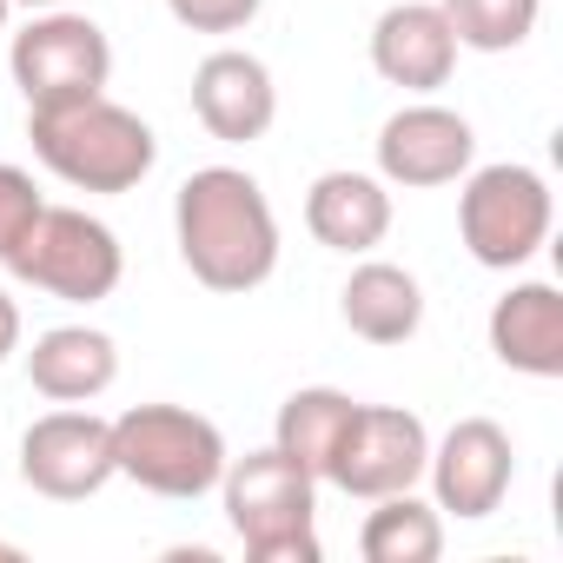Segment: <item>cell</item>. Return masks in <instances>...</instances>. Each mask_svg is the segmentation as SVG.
<instances>
[{
	"mask_svg": "<svg viewBox=\"0 0 563 563\" xmlns=\"http://www.w3.org/2000/svg\"><path fill=\"white\" fill-rule=\"evenodd\" d=\"M179 258L206 292H252L278 272V219L252 173L199 166L173 199Z\"/></svg>",
	"mask_w": 563,
	"mask_h": 563,
	"instance_id": "obj_1",
	"label": "cell"
},
{
	"mask_svg": "<svg viewBox=\"0 0 563 563\" xmlns=\"http://www.w3.org/2000/svg\"><path fill=\"white\" fill-rule=\"evenodd\" d=\"M27 140H34V159L80 192H133L159 159L153 126L107 93L27 113Z\"/></svg>",
	"mask_w": 563,
	"mask_h": 563,
	"instance_id": "obj_2",
	"label": "cell"
},
{
	"mask_svg": "<svg viewBox=\"0 0 563 563\" xmlns=\"http://www.w3.org/2000/svg\"><path fill=\"white\" fill-rule=\"evenodd\" d=\"M219 490H225V523L252 563H319V530H312L319 477L299 457H286L278 444L225 457Z\"/></svg>",
	"mask_w": 563,
	"mask_h": 563,
	"instance_id": "obj_3",
	"label": "cell"
},
{
	"mask_svg": "<svg viewBox=\"0 0 563 563\" xmlns=\"http://www.w3.org/2000/svg\"><path fill=\"white\" fill-rule=\"evenodd\" d=\"M113 464L153 497H206L225 477V438L186 405H133L113 418Z\"/></svg>",
	"mask_w": 563,
	"mask_h": 563,
	"instance_id": "obj_4",
	"label": "cell"
},
{
	"mask_svg": "<svg viewBox=\"0 0 563 563\" xmlns=\"http://www.w3.org/2000/svg\"><path fill=\"white\" fill-rule=\"evenodd\" d=\"M14 278H27L34 292H54L67 306H100L120 292L126 252L113 239V225H100L80 206H41V219L21 232V245L0 258Z\"/></svg>",
	"mask_w": 563,
	"mask_h": 563,
	"instance_id": "obj_5",
	"label": "cell"
},
{
	"mask_svg": "<svg viewBox=\"0 0 563 563\" xmlns=\"http://www.w3.org/2000/svg\"><path fill=\"white\" fill-rule=\"evenodd\" d=\"M457 232L464 252L490 272H517L550 239V186L530 166H477L457 192Z\"/></svg>",
	"mask_w": 563,
	"mask_h": 563,
	"instance_id": "obj_6",
	"label": "cell"
},
{
	"mask_svg": "<svg viewBox=\"0 0 563 563\" xmlns=\"http://www.w3.org/2000/svg\"><path fill=\"white\" fill-rule=\"evenodd\" d=\"M14 87L27 93V113H47V107H74V100H93L107 93L113 80V47L107 34L87 21V14H34L21 34H14Z\"/></svg>",
	"mask_w": 563,
	"mask_h": 563,
	"instance_id": "obj_7",
	"label": "cell"
},
{
	"mask_svg": "<svg viewBox=\"0 0 563 563\" xmlns=\"http://www.w3.org/2000/svg\"><path fill=\"white\" fill-rule=\"evenodd\" d=\"M424 464H431V431H424L418 411H405V405H358L345 438H339V451H332L325 484H339L345 497L378 504L391 490H411L424 477Z\"/></svg>",
	"mask_w": 563,
	"mask_h": 563,
	"instance_id": "obj_8",
	"label": "cell"
},
{
	"mask_svg": "<svg viewBox=\"0 0 563 563\" xmlns=\"http://www.w3.org/2000/svg\"><path fill=\"white\" fill-rule=\"evenodd\" d=\"M21 477L27 490L54 497V504H80L93 490H107L120 477L113 464V424L93 411H47L27 424L21 438Z\"/></svg>",
	"mask_w": 563,
	"mask_h": 563,
	"instance_id": "obj_9",
	"label": "cell"
},
{
	"mask_svg": "<svg viewBox=\"0 0 563 563\" xmlns=\"http://www.w3.org/2000/svg\"><path fill=\"white\" fill-rule=\"evenodd\" d=\"M431 490H438V510L477 523L490 517L504 497H510V477H517V451H510V431L490 424V418H457L444 431V444H431V464H424Z\"/></svg>",
	"mask_w": 563,
	"mask_h": 563,
	"instance_id": "obj_10",
	"label": "cell"
},
{
	"mask_svg": "<svg viewBox=\"0 0 563 563\" xmlns=\"http://www.w3.org/2000/svg\"><path fill=\"white\" fill-rule=\"evenodd\" d=\"M477 159V133L464 113L438 107V100H418V107H398L385 126H378V173L391 186H451L464 179Z\"/></svg>",
	"mask_w": 563,
	"mask_h": 563,
	"instance_id": "obj_11",
	"label": "cell"
},
{
	"mask_svg": "<svg viewBox=\"0 0 563 563\" xmlns=\"http://www.w3.org/2000/svg\"><path fill=\"white\" fill-rule=\"evenodd\" d=\"M192 113H199V126H206L212 140L252 146V140H265L272 120H278V87H272V74H265L258 54L219 47V54H206L199 74H192Z\"/></svg>",
	"mask_w": 563,
	"mask_h": 563,
	"instance_id": "obj_12",
	"label": "cell"
},
{
	"mask_svg": "<svg viewBox=\"0 0 563 563\" xmlns=\"http://www.w3.org/2000/svg\"><path fill=\"white\" fill-rule=\"evenodd\" d=\"M372 67H378V80H391L405 93H438L457 67V34H451L444 8H431V0L385 8L372 27Z\"/></svg>",
	"mask_w": 563,
	"mask_h": 563,
	"instance_id": "obj_13",
	"label": "cell"
},
{
	"mask_svg": "<svg viewBox=\"0 0 563 563\" xmlns=\"http://www.w3.org/2000/svg\"><path fill=\"white\" fill-rule=\"evenodd\" d=\"M490 352L523 378H563V292L523 278L490 306Z\"/></svg>",
	"mask_w": 563,
	"mask_h": 563,
	"instance_id": "obj_14",
	"label": "cell"
},
{
	"mask_svg": "<svg viewBox=\"0 0 563 563\" xmlns=\"http://www.w3.org/2000/svg\"><path fill=\"white\" fill-rule=\"evenodd\" d=\"M306 225L332 252H372L391 232V192L372 173H345V166L319 173L312 192H306Z\"/></svg>",
	"mask_w": 563,
	"mask_h": 563,
	"instance_id": "obj_15",
	"label": "cell"
},
{
	"mask_svg": "<svg viewBox=\"0 0 563 563\" xmlns=\"http://www.w3.org/2000/svg\"><path fill=\"white\" fill-rule=\"evenodd\" d=\"M27 378L41 398L54 405H93L113 378H120V345L93 325H54L34 339L27 352Z\"/></svg>",
	"mask_w": 563,
	"mask_h": 563,
	"instance_id": "obj_16",
	"label": "cell"
},
{
	"mask_svg": "<svg viewBox=\"0 0 563 563\" xmlns=\"http://www.w3.org/2000/svg\"><path fill=\"white\" fill-rule=\"evenodd\" d=\"M339 312H345V325H352L365 345H405V339L424 325V292H418V278H411L405 265L365 258V265L345 278Z\"/></svg>",
	"mask_w": 563,
	"mask_h": 563,
	"instance_id": "obj_17",
	"label": "cell"
},
{
	"mask_svg": "<svg viewBox=\"0 0 563 563\" xmlns=\"http://www.w3.org/2000/svg\"><path fill=\"white\" fill-rule=\"evenodd\" d=\"M352 411H358V398H345L332 385H306V391H292L286 405H278L272 444L286 451V457H299L312 477H325L332 471V451H339V438L352 424Z\"/></svg>",
	"mask_w": 563,
	"mask_h": 563,
	"instance_id": "obj_18",
	"label": "cell"
},
{
	"mask_svg": "<svg viewBox=\"0 0 563 563\" xmlns=\"http://www.w3.org/2000/svg\"><path fill=\"white\" fill-rule=\"evenodd\" d=\"M358 550H365V563H431V556L444 550V517H438L424 497L391 490V497H378V510L365 517Z\"/></svg>",
	"mask_w": 563,
	"mask_h": 563,
	"instance_id": "obj_19",
	"label": "cell"
},
{
	"mask_svg": "<svg viewBox=\"0 0 563 563\" xmlns=\"http://www.w3.org/2000/svg\"><path fill=\"white\" fill-rule=\"evenodd\" d=\"M438 8L457 47H477V54H510L537 27V0H438Z\"/></svg>",
	"mask_w": 563,
	"mask_h": 563,
	"instance_id": "obj_20",
	"label": "cell"
},
{
	"mask_svg": "<svg viewBox=\"0 0 563 563\" xmlns=\"http://www.w3.org/2000/svg\"><path fill=\"white\" fill-rule=\"evenodd\" d=\"M41 192H34V179L21 173V166H8V159H0V258H8L14 245H21V232L41 219Z\"/></svg>",
	"mask_w": 563,
	"mask_h": 563,
	"instance_id": "obj_21",
	"label": "cell"
},
{
	"mask_svg": "<svg viewBox=\"0 0 563 563\" xmlns=\"http://www.w3.org/2000/svg\"><path fill=\"white\" fill-rule=\"evenodd\" d=\"M265 0H166V14L192 34H239Z\"/></svg>",
	"mask_w": 563,
	"mask_h": 563,
	"instance_id": "obj_22",
	"label": "cell"
},
{
	"mask_svg": "<svg viewBox=\"0 0 563 563\" xmlns=\"http://www.w3.org/2000/svg\"><path fill=\"white\" fill-rule=\"evenodd\" d=\"M14 352H21V306L0 292V365H8Z\"/></svg>",
	"mask_w": 563,
	"mask_h": 563,
	"instance_id": "obj_23",
	"label": "cell"
},
{
	"mask_svg": "<svg viewBox=\"0 0 563 563\" xmlns=\"http://www.w3.org/2000/svg\"><path fill=\"white\" fill-rule=\"evenodd\" d=\"M14 8H34V14H47V8H60V0H14Z\"/></svg>",
	"mask_w": 563,
	"mask_h": 563,
	"instance_id": "obj_24",
	"label": "cell"
},
{
	"mask_svg": "<svg viewBox=\"0 0 563 563\" xmlns=\"http://www.w3.org/2000/svg\"><path fill=\"white\" fill-rule=\"evenodd\" d=\"M8 14H14V0H0V34H8Z\"/></svg>",
	"mask_w": 563,
	"mask_h": 563,
	"instance_id": "obj_25",
	"label": "cell"
},
{
	"mask_svg": "<svg viewBox=\"0 0 563 563\" xmlns=\"http://www.w3.org/2000/svg\"><path fill=\"white\" fill-rule=\"evenodd\" d=\"M0 556H21V543H0Z\"/></svg>",
	"mask_w": 563,
	"mask_h": 563,
	"instance_id": "obj_26",
	"label": "cell"
}]
</instances>
